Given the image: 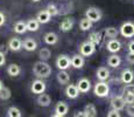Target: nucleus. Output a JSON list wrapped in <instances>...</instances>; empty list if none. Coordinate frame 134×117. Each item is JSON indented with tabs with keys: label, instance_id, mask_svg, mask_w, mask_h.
<instances>
[{
	"label": "nucleus",
	"instance_id": "obj_1",
	"mask_svg": "<svg viewBox=\"0 0 134 117\" xmlns=\"http://www.w3.org/2000/svg\"><path fill=\"white\" fill-rule=\"evenodd\" d=\"M33 73L38 79H47L51 74V67L49 66L47 62L37 61L33 66Z\"/></svg>",
	"mask_w": 134,
	"mask_h": 117
},
{
	"label": "nucleus",
	"instance_id": "obj_2",
	"mask_svg": "<svg viewBox=\"0 0 134 117\" xmlns=\"http://www.w3.org/2000/svg\"><path fill=\"white\" fill-rule=\"evenodd\" d=\"M93 93L94 95L98 96V97H106L110 93V87L107 82H97L94 84L93 88Z\"/></svg>",
	"mask_w": 134,
	"mask_h": 117
},
{
	"label": "nucleus",
	"instance_id": "obj_3",
	"mask_svg": "<svg viewBox=\"0 0 134 117\" xmlns=\"http://www.w3.org/2000/svg\"><path fill=\"white\" fill-rule=\"evenodd\" d=\"M103 14H102V11L97 7H89L85 12V18L89 21H91L92 23L93 22H98L100 19H102Z\"/></svg>",
	"mask_w": 134,
	"mask_h": 117
},
{
	"label": "nucleus",
	"instance_id": "obj_4",
	"mask_svg": "<svg viewBox=\"0 0 134 117\" xmlns=\"http://www.w3.org/2000/svg\"><path fill=\"white\" fill-rule=\"evenodd\" d=\"M94 52H96V46L89 41H85L79 46V55L82 56H91Z\"/></svg>",
	"mask_w": 134,
	"mask_h": 117
},
{
	"label": "nucleus",
	"instance_id": "obj_5",
	"mask_svg": "<svg viewBox=\"0 0 134 117\" xmlns=\"http://www.w3.org/2000/svg\"><path fill=\"white\" fill-rule=\"evenodd\" d=\"M120 34L125 38H133L134 36V23L131 21L124 22L120 27Z\"/></svg>",
	"mask_w": 134,
	"mask_h": 117
},
{
	"label": "nucleus",
	"instance_id": "obj_6",
	"mask_svg": "<svg viewBox=\"0 0 134 117\" xmlns=\"http://www.w3.org/2000/svg\"><path fill=\"white\" fill-rule=\"evenodd\" d=\"M71 62H70V58L65 54H62L57 59H56V67L60 70H66L68 68H70Z\"/></svg>",
	"mask_w": 134,
	"mask_h": 117
},
{
	"label": "nucleus",
	"instance_id": "obj_7",
	"mask_svg": "<svg viewBox=\"0 0 134 117\" xmlns=\"http://www.w3.org/2000/svg\"><path fill=\"white\" fill-rule=\"evenodd\" d=\"M46 83L42 81V80H35L32 83V87H30V90H32L33 94H37V95H41V94L44 93L46 90Z\"/></svg>",
	"mask_w": 134,
	"mask_h": 117
},
{
	"label": "nucleus",
	"instance_id": "obj_8",
	"mask_svg": "<svg viewBox=\"0 0 134 117\" xmlns=\"http://www.w3.org/2000/svg\"><path fill=\"white\" fill-rule=\"evenodd\" d=\"M125 101H124L122 96H113L111 98V106H112L113 110L120 111L125 108Z\"/></svg>",
	"mask_w": 134,
	"mask_h": 117
},
{
	"label": "nucleus",
	"instance_id": "obj_9",
	"mask_svg": "<svg viewBox=\"0 0 134 117\" xmlns=\"http://www.w3.org/2000/svg\"><path fill=\"white\" fill-rule=\"evenodd\" d=\"M76 87H77V89H78L79 93H87L90 89H91V82H90V80L83 77V79L78 80Z\"/></svg>",
	"mask_w": 134,
	"mask_h": 117
},
{
	"label": "nucleus",
	"instance_id": "obj_10",
	"mask_svg": "<svg viewBox=\"0 0 134 117\" xmlns=\"http://www.w3.org/2000/svg\"><path fill=\"white\" fill-rule=\"evenodd\" d=\"M70 62H71V66L76 69H81L84 66V63H85L84 58L82 55H79V54H75V55L71 56Z\"/></svg>",
	"mask_w": 134,
	"mask_h": 117
},
{
	"label": "nucleus",
	"instance_id": "obj_11",
	"mask_svg": "<svg viewBox=\"0 0 134 117\" xmlns=\"http://www.w3.org/2000/svg\"><path fill=\"white\" fill-rule=\"evenodd\" d=\"M106 48L111 53H117V52H119L120 49H121V43H120V41L117 40V39H111L109 42H107Z\"/></svg>",
	"mask_w": 134,
	"mask_h": 117
},
{
	"label": "nucleus",
	"instance_id": "obj_12",
	"mask_svg": "<svg viewBox=\"0 0 134 117\" xmlns=\"http://www.w3.org/2000/svg\"><path fill=\"white\" fill-rule=\"evenodd\" d=\"M134 80V73L131 69H124L121 72V82L125 84H130Z\"/></svg>",
	"mask_w": 134,
	"mask_h": 117
},
{
	"label": "nucleus",
	"instance_id": "obj_13",
	"mask_svg": "<svg viewBox=\"0 0 134 117\" xmlns=\"http://www.w3.org/2000/svg\"><path fill=\"white\" fill-rule=\"evenodd\" d=\"M74 23H75L74 18H66V19H64L63 21L60 23V29L62 32H69V30L72 29Z\"/></svg>",
	"mask_w": 134,
	"mask_h": 117
},
{
	"label": "nucleus",
	"instance_id": "obj_14",
	"mask_svg": "<svg viewBox=\"0 0 134 117\" xmlns=\"http://www.w3.org/2000/svg\"><path fill=\"white\" fill-rule=\"evenodd\" d=\"M69 111V106L66 104L65 102H63V101H60V102L56 104L55 106V113L56 115H60V116H65L66 114H68Z\"/></svg>",
	"mask_w": 134,
	"mask_h": 117
},
{
	"label": "nucleus",
	"instance_id": "obj_15",
	"mask_svg": "<svg viewBox=\"0 0 134 117\" xmlns=\"http://www.w3.org/2000/svg\"><path fill=\"white\" fill-rule=\"evenodd\" d=\"M8 48L12 52H19L22 48V41L18 38H12L8 41Z\"/></svg>",
	"mask_w": 134,
	"mask_h": 117
},
{
	"label": "nucleus",
	"instance_id": "obj_16",
	"mask_svg": "<svg viewBox=\"0 0 134 117\" xmlns=\"http://www.w3.org/2000/svg\"><path fill=\"white\" fill-rule=\"evenodd\" d=\"M65 95L71 100H75L79 96V91L75 84H68V87L65 88Z\"/></svg>",
	"mask_w": 134,
	"mask_h": 117
},
{
	"label": "nucleus",
	"instance_id": "obj_17",
	"mask_svg": "<svg viewBox=\"0 0 134 117\" xmlns=\"http://www.w3.org/2000/svg\"><path fill=\"white\" fill-rule=\"evenodd\" d=\"M22 47H24L27 52H33L37 48V42L34 40V39L28 38L22 42Z\"/></svg>",
	"mask_w": 134,
	"mask_h": 117
},
{
	"label": "nucleus",
	"instance_id": "obj_18",
	"mask_svg": "<svg viewBox=\"0 0 134 117\" xmlns=\"http://www.w3.org/2000/svg\"><path fill=\"white\" fill-rule=\"evenodd\" d=\"M97 77L100 82H105L110 77V70L105 67H99L97 70Z\"/></svg>",
	"mask_w": 134,
	"mask_h": 117
},
{
	"label": "nucleus",
	"instance_id": "obj_19",
	"mask_svg": "<svg viewBox=\"0 0 134 117\" xmlns=\"http://www.w3.org/2000/svg\"><path fill=\"white\" fill-rule=\"evenodd\" d=\"M37 104L41 105V106H49L51 103V98L48 94H41V95L37 96Z\"/></svg>",
	"mask_w": 134,
	"mask_h": 117
},
{
	"label": "nucleus",
	"instance_id": "obj_20",
	"mask_svg": "<svg viewBox=\"0 0 134 117\" xmlns=\"http://www.w3.org/2000/svg\"><path fill=\"white\" fill-rule=\"evenodd\" d=\"M120 63H121V59H120V56H118L117 54H112V55H110L109 59H107V64H109L110 67H112V68H118V67L120 66Z\"/></svg>",
	"mask_w": 134,
	"mask_h": 117
},
{
	"label": "nucleus",
	"instance_id": "obj_21",
	"mask_svg": "<svg viewBox=\"0 0 134 117\" xmlns=\"http://www.w3.org/2000/svg\"><path fill=\"white\" fill-rule=\"evenodd\" d=\"M58 41V36L56 33L54 32H48L47 34L44 35V42L47 43V45H55V43H57Z\"/></svg>",
	"mask_w": 134,
	"mask_h": 117
},
{
	"label": "nucleus",
	"instance_id": "obj_22",
	"mask_svg": "<svg viewBox=\"0 0 134 117\" xmlns=\"http://www.w3.org/2000/svg\"><path fill=\"white\" fill-rule=\"evenodd\" d=\"M57 81L61 85L68 84L69 81H70V76H69V74L65 70H60V73L57 74Z\"/></svg>",
	"mask_w": 134,
	"mask_h": 117
},
{
	"label": "nucleus",
	"instance_id": "obj_23",
	"mask_svg": "<svg viewBox=\"0 0 134 117\" xmlns=\"http://www.w3.org/2000/svg\"><path fill=\"white\" fill-rule=\"evenodd\" d=\"M50 19H51V17L47 13V11H41L36 15V20L38 23H48L50 21Z\"/></svg>",
	"mask_w": 134,
	"mask_h": 117
},
{
	"label": "nucleus",
	"instance_id": "obj_24",
	"mask_svg": "<svg viewBox=\"0 0 134 117\" xmlns=\"http://www.w3.org/2000/svg\"><path fill=\"white\" fill-rule=\"evenodd\" d=\"M89 42H91L92 45H94V46H97V45H99L100 42H102V33H99V32H92L91 34L89 35Z\"/></svg>",
	"mask_w": 134,
	"mask_h": 117
},
{
	"label": "nucleus",
	"instance_id": "obj_25",
	"mask_svg": "<svg viewBox=\"0 0 134 117\" xmlns=\"http://www.w3.org/2000/svg\"><path fill=\"white\" fill-rule=\"evenodd\" d=\"M20 73H21V68H20V66H18L16 63L9 64L8 68H7V74H8L9 76H12V77L18 76Z\"/></svg>",
	"mask_w": 134,
	"mask_h": 117
},
{
	"label": "nucleus",
	"instance_id": "obj_26",
	"mask_svg": "<svg viewBox=\"0 0 134 117\" xmlns=\"http://www.w3.org/2000/svg\"><path fill=\"white\" fill-rule=\"evenodd\" d=\"M84 114H85L86 117H97V109H96V106H94L93 104H91V103L86 104L85 108H84Z\"/></svg>",
	"mask_w": 134,
	"mask_h": 117
},
{
	"label": "nucleus",
	"instance_id": "obj_27",
	"mask_svg": "<svg viewBox=\"0 0 134 117\" xmlns=\"http://www.w3.org/2000/svg\"><path fill=\"white\" fill-rule=\"evenodd\" d=\"M14 32L16 34H24V33L27 32V26H26V22L25 21H18L14 25Z\"/></svg>",
	"mask_w": 134,
	"mask_h": 117
},
{
	"label": "nucleus",
	"instance_id": "obj_28",
	"mask_svg": "<svg viewBox=\"0 0 134 117\" xmlns=\"http://www.w3.org/2000/svg\"><path fill=\"white\" fill-rule=\"evenodd\" d=\"M26 26H27V30L29 32H36V30L40 28V23L37 22L36 19H30L26 22Z\"/></svg>",
	"mask_w": 134,
	"mask_h": 117
},
{
	"label": "nucleus",
	"instance_id": "obj_29",
	"mask_svg": "<svg viewBox=\"0 0 134 117\" xmlns=\"http://www.w3.org/2000/svg\"><path fill=\"white\" fill-rule=\"evenodd\" d=\"M38 56H40V61L46 62L47 60L51 58V52L49 50V48H42V49H40Z\"/></svg>",
	"mask_w": 134,
	"mask_h": 117
},
{
	"label": "nucleus",
	"instance_id": "obj_30",
	"mask_svg": "<svg viewBox=\"0 0 134 117\" xmlns=\"http://www.w3.org/2000/svg\"><path fill=\"white\" fill-rule=\"evenodd\" d=\"M119 34V30L117 29L115 27H107L105 29V36L110 39H115Z\"/></svg>",
	"mask_w": 134,
	"mask_h": 117
},
{
	"label": "nucleus",
	"instance_id": "obj_31",
	"mask_svg": "<svg viewBox=\"0 0 134 117\" xmlns=\"http://www.w3.org/2000/svg\"><path fill=\"white\" fill-rule=\"evenodd\" d=\"M7 116L8 117H22V113L16 106H11V108L7 110Z\"/></svg>",
	"mask_w": 134,
	"mask_h": 117
},
{
	"label": "nucleus",
	"instance_id": "obj_32",
	"mask_svg": "<svg viewBox=\"0 0 134 117\" xmlns=\"http://www.w3.org/2000/svg\"><path fill=\"white\" fill-rule=\"evenodd\" d=\"M11 96H12L11 89H9L8 87H2V89L0 90V98L4 100V101H6V100H9Z\"/></svg>",
	"mask_w": 134,
	"mask_h": 117
},
{
	"label": "nucleus",
	"instance_id": "obj_33",
	"mask_svg": "<svg viewBox=\"0 0 134 117\" xmlns=\"http://www.w3.org/2000/svg\"><path fill=\"white\" fill-rule=\"evenodd\" d=\"M47 13L50 17H55V15H58V13H60V9L57 8V6L56 5H54V4H48V6H47Z\"/></svg>",
	"mask_w": 134,
	"mask_h": 117
},
{
	"label": "nucleus",
	"instance_id": "obj_34",
	"mask_svg": "<svg viewBox=\"0 0 134 117\" xmlns=\"http://www.w3.org/2000/svg\"><path fill=\"white\" fill-rule=\"evenodd\" d=\"M79 28H81L82 30H89V29H91V28H92V22L89 21L86 18H84V19H82L81 21H79Z\"/></svg>",
	"mask_w": 134,
	"mask_h": 117
},
{
	"label": "nucleus",
	"instance_id": "obj_35",
	"mask_svg": "<svg viewBox=\"0 0 134 117\" xmlns=\"http://www.w3.org/2000/svg\"><path fill=\"white\" fill-rule=\"evenodd\" d=\"M122 98H124V101H125V104H134L133 94H125V95H122Z\"/></svg>",
	"mask_w": 134,
	"mask_h": 117
},
{
	"label": "nucleus",
	"instance_id": "obj_36",
	"mask_svg": "<svg viewBox=\"0 0 134 117\" xmlns=\"http://www.w3.org/2000/svg\"><path fill=\"white\" fill-rule=\"evenodd\" d=\"M125 94H133L134 95V84L133 83L126 84L125 87L122 88V95H125Z\"/></svg>",
	"mask_w": 134,
	"mask_h": 117
},
{
	"label": "nucleus",
	"instance_id": "obj_37",
	"mask_svg": "<svg viewBox=\"0 0 134 117\" xmlns=\"http://www.w3.org/2000/svg\"><path fill=\"white\" fill-rule=\"evenodd\" d=\"M126 111L131 117H134V104H127L126 106Z\"/></svg>",
	"mask_w": 134,
	"mask_h": 117
},
{
	"label": "nucleus",
	"instance_id": "obj_38",
	"mask_svg": "<svg viewBox=\"0 0 134 117\" xmlns=\"http://www.w3.org/2000/svg\"><path fill=\"white\" fill-rule=\"evenodd\" d=\"M107 117H121L120 116V113L119 111H117V110H110L109 113H107Z\"/></svg>",
	"mask_w": 134,
	"mask_h": 117
},
{
	"label": "nucleus",
	"instance_id": "obj_39",
	"mask_svg": "<svg viewBox=\"0 0 134 117\" xmlns=\"http://www.w3.org/2000/svg\"><path fill=\"white\" fill-rule=\"evenodd\" d=\"M126 60H127V62L134 64V54L133 53H128L127 56H126Z\"/></svg>",
	"mask_w": 134,
	"mask_h": 117
},
{
	"label": "nucleus",
	"instance_id": "obj_40",
	"mask_svg": "<svg viewBox=\"0 0 134 117\" xmlns=\"http://www.w3.org/2000/svg\"><path fill=\"white\" fill-rule=\"evenodd\" d=\"M6 62V58H5V54L2 52H0V67H2Z\"/></svg>",
	"mask_w": 134,
	"mask_h": 117
},
{
	"label": "nucleus",
	"instance_id": "obj_41",
	"mask_svg": "<svg viewBox=\"0 0 134 117\" xmlns=\"http://www.w3.org/2000/svg\"><path fill=\"white\" fill-rule=\"evenodd\" d=\"M5 21H6V18H5L4 13H1V12H0V27H1V26H4Z\"/></svg>",
	"mask_w": 134,
	"mask_h": 117
},
{
	"label": "nucleus",
	"instance_id": "obj_42",
	"mask_svg": "<svg viewBox=\"0 0 134 117\" xmlns=\"http://www.w3.org/2000/svg\"><path fill=\"white\" fill-rule=\"evenodd\" d=\"M128 50H130V53L134 54V40L131 41V42L128 43Z\"/></svg>",
	"mask_w": 134,
	"mask_h": 117
},
{
	"label": "nucleus",
	"instance_id": "obj_43",
	"mask_svg": "<svg viewBox=\"0 0 134 117\" xmlns=\"http://www.w3.org/2000/svg\"><path fill=\"white\" fill-rule=\"evenodd\" d=\"M74 117H86V116H85V114H84V111H77L74 115Z\"/></svg>",
	"mask_w": 134,
	"mask_h": 117
},
{
	"label": "nucleus",
	"instance_id": "obj_44",
	"mask_svg": "<svg viewBox=\"0 0 134 117\" xmlns=\"http://www.w3.org/2000/svg\"><path fill=\"white\" fill-rule=\"evenodd\" d=\"M2 87H4V84H2V81H1V80H0V90L2 89Z\"/></svg>",
	"mask_w": 134,
	"mask_h": 117
},
{
	"label": "nucleus",
	"instance_id": "obj_45",
	"mask_svg": "<svg viewBox=\"0 0 134 117\" xmlns=\"http://www.w3.org/2000/svg\"><path fill=\"white\" fill-rule=\"evenodd\" d=\"M51 117H63V116H60V115H56V114H55V115H53V116H51Z\"/></svg>",
	"mask_w": 134,
	"mask_h": 117
},
{
	"label": "nucleus",
	"instance_id": "obj_46",
	"mask_svg": "<svg viewBox=\"0 0 134 117\" xmlns=\"http://www.w3.org/2000/svg\"><path fill=\"white\" fill-rule=\"evenodd\" d=\"M33 1H35V2H37V1H40V0H33Z\"/></svg>",
	"mask_w": 134,
	"mask_h": 117
}]
</instances>
